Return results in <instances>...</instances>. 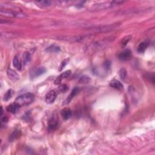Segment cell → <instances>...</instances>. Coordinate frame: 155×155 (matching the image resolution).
<instances>
[{"label":"cell","mask_w":155,"mask_h":155,"mask_svg":"<svg viewBox=\"0 0 155 155\" xmlns=\"http://www.w3.org/2000/svg\"><path fill=\"white\" fill-rule=\"evenodd\" d=\"M20 108V107L19 106V105H18L16 102H14V103L8 105V107H7V110L9 112L11 113L15 114L18 112Z\"/></svg>","instance_id":"8fae6325"},{"label":"cell","mask_w":155,"mask_h":155,"mask_svg":"<svg viewBox=\"0 0 155 155\" xmlns=\"http://www.w3.org/2000/svg\"><path fill=\"white\" fill-rule=\"evenodd\" d=\"M3 108L1 107V116H2V115H3Z\"/></svg>","instance_id":"f1b7e54d"},{"label":"cell","mask_w":155,"mask_h":155,"mask_svg":"<svg viewBox=\"0 0 155 155\" xmlns=\"http://www.w3.org/2000/svg\"><path fill=\"white\" fill-rule=\"evenodd\" d=\"M127 70H126L125 69L122 68L120 70V71H119V76H120V78L122 80H125L126 77H127Z\"/></svg>","instance_id":"d6986e66"},{"label":"cell","mask_w":155,"mask_h":155,"mask_svg":"<svg viewBox=\"0 0 155 155\" xmlns=\"http://www.w3.org/2000/svg\"><path fill=\"white\" fill-rule=\"evenodd\" d=\"M68 90L69 87L65 84H61V85H60V87H59V90L62 93H65Z\"/></svg>","instance_id":"603a6c76"},{"label":"cell","mask_w":155,"mask_h":155,"mask_svg":"<svg viewBox=\"0 0 155 155\" xmlns=\"http://www.w3.org/2000/svg\"><path fill=\"white\" fill-rule=\"evenodd\" d=\"M58 127V121L56 120L55 118H52L50 119V121H49L48 124V129L50 131H55V130L57 129V128Z\"/></svg>","instance_id":"9c48e42d"},{"label":"cell","mask_w":155,"mask_h":155,"mask_svg":"<svg viewBox=\"0 0 155 155\" xmlns=\"http://www.w3.org/2000/svg\"><path fill=\"white\" fill-rule=\"evenodd\" d=\"M110 85L113 88L118 89V90H121L123 89L122 84L117 80H113L110 82Z\"/></svg>","instance_id":"4fadbf2b"},{"label":"cell","mask_w":155,"mask_h":155,"mask_svg":"<svg viewBox=\"0 0 155 155\" xmlns=\"http://www.w3.org/2000/svg\"><path fill=\"white\" fill-rule=\"evenodd\" d=\"M23 58H24V61L25 63H28L31 60V55L28 52H26L23 55Z\"/></svg>","instance_id":"7402d4cb"},{"label":"cell","mask_w":155,"mask_h":155,"mask_svg":"<svg viewBox=\"0 0 155 155\" xmlns=\"http://www.w3.org/2000/svg\"><path fill=\"white\" fill-rule=\"evenodd\" d=\"M91 79L89 76L84 75L80 78V80H79V82L81 84H87L89 83Z\"/></svg>","instance_id":"2e32d148"},{"label":"cell","mask_w":155,"mask_h":155,"mask_svg":"<svg viewBox=\"0 0 155 155\" xmlns=\"http://www.w3.org/2000/svg\"><path fill=\"white\" fill-rule=\"evenodd\" d=\"M38 4H40V6H44V7H47L50 6L51 4V1H38L37 2Z\"/></svg>","instance_id":"cb8c5ba5"},{"label":"cell","mask_w":155,"mask_h":155,"mask_svg":"<svg viewBox=\"0 0 155 155\" xmlns=\"http://www.w3.org/2000/svg\"><path fill=\"white\" fill-rule=\"evenodd\" d=\"M131 56V52L129 49H126L122 51L118 55V58L120 60L126 61L129 60Z\"/></svg>","instance_id":"ba28073f"},{"label":"cell","mask_w":155,"mask_h":155,"mask_svg":"<svg viewBox=\"0 0 155 155\" xmlns=\"http://www.w3.org/2000/svg\"><path fill=\"white\" fill-rule=\"evenodd\" d=\"M0 13H1V14L2 15H4V16H8V17L24 18L26 16V15L21 12H19L7 11V10L1 9Z\"/></svg>","instance_id":"7a4b0ae2"},{"label":"cell","mask_w":155,"mask_h":155,"mask_svg":"<svg viewBox=\"0 0 155 155\" xmlns=\"http://www.w3.org/2000/svg\"><path fill=\"white\" fill-rule=\"evenodd\" d=\"M46 72V69L44 67H40L37 69H33L30 73V77L32 78H35L37 76H40Z\"/></svg>","instance_id":"3957f363"},{"label":"cell","mask_w":155,"mask_h":155,"mask_svg":"<svg viewBox=\"0 0 155 155\" xmlns=\"http://www.w3.org/2000/svg\"><path fill=\"white\" fill-rule=\"evenodd\" d=\"M6 72H7V75L9 78L12 81H17L20 79L19 75H18L15 70H12V69L8 68Z\"/></svg>","instance_id":"52a82bcc"},{"label":"cell","mask_w":155,"mask_h":155,"mask_svg":"<svg viewBox=\"0 0 155 155\" xmlns=\"http://www.w3.org/2000/svg\"><path fill=\"white\" fill-rule=\"evenodd\" d=\"M118 25L112 24V25H107V26H102L99 27H96L92 28V30H95L97 32H109L110 30H112L117 27Z\"/></svg>","instance_id":"277c9868"},{"label":"cell","mask_w":155,"mask_h":155,"mask_svg":"<svg viewBox=\"0 0 155 155\" xmlns=\"http://www.w3.org/2000/svg\"><path fill=\"white\" fill-rule=\"evenodd\" d=\"M149 44H150L149 40H145L144 41H142V43L139 44V46H138V52H139V53H144L145 50L147 49V48L149 47Z\"/></svg>","instance_id":"30bf717a"},{"label":"cell","mask_w":155,"mask_h":155,"mask_svg":"<svg viewBox=\"0 0 155 155\" xmlns=\"http://www.w3.org/2000/svg\"><path fill=\"white\" fill-rule=\"evenodd\" d=\"M35 96L33 94L28 93L24 94L20 96H18L15 100V102L18 105H19L20 107L23 106L31 104L34 100Z\"/></svg>","instance_id":"6da1fadb"},{"label":"cell","mask_w":155,"mask_h":155,"mask_svg":"<svg viewBox=\"0 0 155 155\" xmlns=\"http://www.w3.org/2000/svg\"><path fill=\"white\" fill-rule=\"evenodd\" d=\"M61 114L65 120H67L72 116V111L69 108H65L61 111Z\"/></svg>","instance_id":"7c38bea8"},{"label":"cell","mask_w":155,"mask_h":155,"mask_svg":"<svg viewBox=\"0 0 155 155\" xmlns=\"http://www.w3.org/2000/svg\"><path fill=\"white\" fill-rule=\"evenodd\" d=\"M56 98V93L55 90H51L45 96V102L47 104H51L55 101Z\"/></svg>","instance_id":"8992f818"},{"label":"cell","mask_w":155,"mask_h":155,"mask_svg":"<svg viewBox=\"0 0 155 155\" xmlns=\"http://www.w3.org/2000/svg\"><path fill=\"white\" fill-rule=\"evenodd\" d=\"M13 65L15 68H16L18 70H21V64L20 63L19 58H18L17 56H15L13 58Z\"/></svg>","instance_id":"9a60e30c"},{"label":"cell","mask_w":155,"mask_h":155,"mask_svg":"<svg viewBox=\"0 0 155 155\" xmlns=\"http://www.w3.org/2000/svg\"><path fill=\"white\" fill-rule=\"evenodd\" d=\"M62 80L60 78V77L58 76L56 78V80H55V82H54V84H55V85H58V84H60Z\"/></svg>","instance_id":"484cf974"},{"label":"cell","mask_w":155,"mask_h":155,"mask_svg":"<svg viewBox=\"0 0 155 155\" xmlns=\"http://www.w3.org/2000/svg\"><path fill=\"white\" fill-rule=\"evenodd\" d=\"M20 135V131L18 130H15L13 131L12 133L11 134V135L9 137V140L11 141H13L15 139H16L19 137Z\"/></svg>","instance_id":"ac0fdd59"},{"label":"cell","mask_w":155,"mask_h":155,"mask_svg":"<svg viewBox=\"0 0 155 155\" xmlns=\"http://www.w3.org/2000/svg\"><path fill=\"white\" fill-rule=\"evenodd\" d=\"M70 75H71V70H67V71L64 72L63 73H62L59 76V77H60L61 80H63V79H65L67 78H68Z\"/></svg>","instance_id":"44dd1931"},{"label":"cell","mask_w":155,"mask_h":155,"mask_svg":"<svg viewBox=\"0 0 155 155\" xmlns=\"http://www.w3.org/2000/svg\"><path fill=\"white\" fill-rule=\"evenodd\" d=\"M30 115L29 114V113H27L25 114V116H24V119H25V120L27 121H30Z\"/></svg>","instance_id":"4316f807"},{"label":"cell","mask_w":155,"mask_h":155,"mask_svg":"<svg viewBox=\"0 0 155 155\" xmlns=\"http://www.w3.org/2000/svg\"><path fill=\"white\" fill-rule=\"evenodd\" d=\"M46 52H50V53H58L60 52L61 49L59 46L56 45H52L46 49Z\"/></svg>","instance_id":"5bb4252c"},{"label":"cell","mask_w":155,"mask_h":155,"mask_svg":"<svg viewBox=\"0 0 155 155\" xmlns=\"http://www.w3.org/2000/svg\"><path fill=\"white\" fill-rule=\"evenodd\" d=\"M80 88H79V87H75V88H74L73 90H72L71 93H70V94L69 95V96L67 98V99H65L64 101L63 105H67V104L70 103V102L71 101L72 99H73V98L75 97V96L79 92H80Z\"/></svg>","instance_id":"5b68a950"},{"label":"cell","mask_w":155,"mask_h":155,"mask_svg":"<svg viewBox=\"0 0 155 155\" xmlns=\"http://www.w3.org/2000/svg\"><path fill=\"white\" fill-rule=\"evenodd\" d=\"M131 36H127L125 37V38L123 39L122 41V46L123 47L125 46V45L127 44V43H129V42L130 41V40H131Z\"/></svg>","instance_id":"d4e9b609"},{"label":"cell","mask_w":155,"mask_h":155,"mask_svg":"<svg viewBox=\"0 0 155 155\" xmlns=\"http://www.w3.org/2000/svg\"><path fill=\"white\" fill-rule=\"evenodd\" d=\"M1 121H2V123H4V122L6 123L8 121V118L6 117V116H5V117L1 119Z\"/></svg>","instance_id":"83f0119b"},{"label":"cell","mask_w":155,"mask_h":155,"mask_svg":"<svg viewBox=\"0 0 155 155\" xmlns=\"http://www.w3.org/2000/svg\"><path fill=\"white\" fill-rule=\"evenodd\" d=\"M69 62V58H65V60H64L63 61L61 62V63L60 67H59L58 71L59 72L62 71V70H63V69L65 67V65H66L67 64H68Z\"/></svg>","instance_id":"ffe728a7"},{"label":"cell","mask_w":155,"mask_h":155,"mask_svg":"<svg viewBox=\"0 0 155 155\" xmlns=\"http://www.w3.org/2000/svg\"><path fill=\"white\" fill-rule=\"evenodd\" d=\"M13 94V91L12 90H11V89H10L7 91V92H6V93L5 94L4 96V98H3V100L4 101H9V99H11L12 98V97Z\"/></svg>","instance_id":"e0dca14e"}]
</instances>
